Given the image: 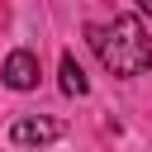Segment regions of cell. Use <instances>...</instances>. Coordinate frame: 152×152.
I'll return each mask as SVG.
<instances>
[{"instance_id":"obj_5","label":"cell","mask_w":152,"mask_h":152,"mask_svg":"<svg viewBox=\"0 0 152 152\" xmlns=\"http://www.w3.org/2000/svg\"><path fill=\"white\" fill-rule=\"evenodd\" d=\"M138 14H152V0H138Z\"/></svg>"},{"instance_id":"obj_2","label":"cell","mask_w":152,"mask_h":152,"mask_svg":"<svg viewBox=\"0 0 152 152\" xmlns=\"http://www.w3.org/2000/svg\"><path fill=\"white\" fill-rule=\"evenodd\" d=\"M62 138V124L57 119H43V114H24V119H14V128H10V142L14 147H48V142H57Z\"/></svg>"},{"instance_id":"obj_3","label":"cell","mask_w":152,"mask_h":152,"mask_svg":"<svg viewBox=\"0 0 152 152\" xmlns=\"http://www.w3.org/2000/svg\"><path fill=\"white\" fill-rule=\"evenodd\" d=\"M0 76H5L10 90H33V86H38V57H33L28 48H14V52L5 57Z\"/></svg>"},{"instance_id":"obj_4","label":"cell","mask_w":152,"mask_h":152,"mask_svg":"<svg viewBox=\"0 0 152 152\" xmlns=\"http://www.w3.org/2000/svg\"><path fill=\"white\" fill-rule=\"evenodd\" d=\"M62 90H66V95H86V90H90L86 71H81V62H76L71 52H62Z\"/></svg>"},{"instance_id":"obj_1","label":"cell","mask_w":152,"mask_h":152,"mask_svg":"<svg viewBox=\"0 0 152 152\" xmlns=\"http://www.w3.org/2000/svg\"><path fill=\"white\" fill-rule=\"evenodd\" d=\"M86 38L104 62V71L114 76H142L152 66V43L142 38V24L133 14H119L114 24H86Z\"/></svg>"}]
</instances>
